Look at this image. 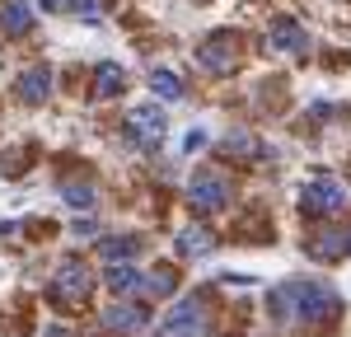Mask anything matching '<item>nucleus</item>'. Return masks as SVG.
Listing matches in <instances>:
<instances>
[{"label":"nucleus","mask_w":351,"mask_h":337,"mask_svg":"<svg viewBox=\"0 0 351 337\" xmlns=\"http://www.w3.org/2000/svg\"><path fill=\"white\" fill-rule=\"evenodd\" d=\"M271 314L281 323H328L337 314V290L328 281H281L271 290Z\"/></svg>","instance_id":"obj_1"},{"label":"nucleus","mask_w":351,"mask_h":337,"mask_svg":"<svg viewBox=\"0 0 351 337\" xmlns=\"http://www.w3.org/2000/svg\"><path fill=\"white\" fill-rule=\"evenodd\" d=\"M342 201H347V188H342V178H314V183H304L300 188V211L304 216H337L342 211Z\"/></svg>","instance_id":"obj_2"},{"label":"nucleus","mask_w":351,"mask_h":337,"mask_svg":"<svg viewBox=\"0 0 351 337\" xmlns=\"http://www.w3.org/2000/svg\"><path fill=\"white\" fill-rule=\"evenodd\" d=\"M230 197H234V188H230V178H220V173H197L188 183V206L197 216H211L220 206H230Z\"/></svg>","instance_id":"obj_3"},{"label":"nucleus","mask_w":351,"mask_h":337,"mask_svg":"<svg viewBox=\"0 0 351 337\" xmlns=\"http://www.w3.org/2000/svg\"><path fill=\"white\" fill-rule=\"evenodd\" d=\"M89 290H94V281H89V267H84L80 258H66V262L56 267L52 295L61 300V305H84V300H89Z\"/></svg>","instance_id":"obj_4"},{"label":"nucleus","mask_w":351,"mask_h":337,"mask_svg":"<svg viewBox=\"0 0 351 337\" xmlns=\"http://www.w3.org/2000/svg\"><path fill=\"white\" fill-rule=\"evenodd\" d=\"M202 328H206V305H202V295H188L169 309L160 337H202Z\"/></svg>","instance_id":"obj_5"},{"label":"nucleus","mask_w":351,"mask_h":337,"mask_svg":"<svg viewBox=\"0 0 351 337\" xmlns=\"http://www.w3.org/2000/svg\"><path fill=\"white\" fill-rule=\"evenodd\" d=\"M197 61H202L206 71H216V75H230V71L239 66V38H234V33H216V38H206L202 52H197Z\"/></svg>","instance_id":"obj_6"},{"label":"nucleus","mask_w":351,"mask_h":337,"mask_svg":"<svg viewBox=\"0 0 351 337\" xmlns=\"http://www.w3.org/2000/svg\"><path fill=\"white\" fill-rule=\"evenodd\" d=\"M127 132H132V140L136 145H160L164 140V132H169V122H164V112L155 108V103H145V108H136L132 117H127Z\"/></svg>","instance_id":"obj_7"},{"label":"nucleus","mask_w":351,"mask_h":337,"mask_svg":"<svg viewBox=\"0 0 351 337\" xmlns=\"http://www.w3.org/2000/svg\"><path fill=\"white\" fill-rule=\"evenodd\" d=\"M309 258H328V262H337V258H347L351 253V229H324V234H314L309 244H304Z\"/></svg>","instance_id":"obj_8"},{"label":"nucleus","mask_w":351,"mask_h":337,"mask_svg":"<svg viewBox=\"0 0 351 337\" xmlns=\"http://www.w3.org/2000/svg\"><path fill=\"white\" fill-rule=\"evenodd\" d=\"M145 323H150V314H145L141 305H112L108 314H104V328H112V333H127V337L145 333Z\"/></svg>","instance_id":"obj_9"},{"label":"nucleus","mask_w":351,"mask_h":337,"mask_svg":"<svg viewBox=\"0 0 351 337\" xmlns=\"http://www.w3.org/2000/svg\"><path fill=\"white\" fill-rule=\"evenodd\" d=\"M216 155L220 160H253V155H263V145L253 132H230V136L216 140Z\"/></svg>","instance_id":"obj_10"},{"label":"nucleus","mask_w":351,"mask_h":337,"mask_svg":"<svg viewBox=\"0 0 351 337\" xmlns=\"http://www.w3.org/2000/svg\"><path fill=\"white\" fill-rule=\"evenodd\" d=\"M47 94H52V71H47V66H28L24 75H19V99L43 103Z\"/></svg>","instance_id":"obj_11"},{"label":"nucleus","mask_w":351,"mask_h":337,"mask_svg":"<svg viewBox=\"0 0 351 337\" xmlns=\"http://www.w3.org/2000/svg\"><path fill=\"white\" fill-rule=\"evenodd\" d=\"M271 42H276L281 52H295V56L309 47V38H304V28H300L295 19H276V24H271Z\"/></svg>","instance_id":"obj_12"},{"label":"nucleus","mask_w":351,"mask_h":337,"mask_svg":"<svg viewBox=\"0 0 351 337\" xmlns=\"http://www.w3.org/2000/svg\"><path fill=\"white\" fill-rule=\"evenodd\" d=\"M0 28H5V33H28V28H33V10H28V0H10V5L0 10Z\"/></svg>","instance_id":"obj_13"},{"label":"nucleus","mask_w":351,"mask_h":337,"mask_svg":"<svg viewBox=\"0 0 351 337\" xmlns=\"http://www.w3.org/2000/svg\"><path fill=\"white\" fill-rule=\"evenodd\" d=\"M108 290H112V295H141V272H136V267H122V262H112V267H108Z\"/></svg>","instance_id":"obj_14"},{"label":"nucleus","mask_w":351,"mask_h":337,"mask_svg":"<svg viewBox=\"0 0 351 337\" xmlns=\"http://www.w3.org/2000/svg\"><path fill=\"white\" fill-rule=\"evenodd\" d=\"M206 249H211V234H206L202 225H188V229H178V258H202Z\"/></svg>","instance_id":"obj_15"},{"label":"nucleus","mask_w":351,"mask_h":337,"mask_svg":"<svg viewBox=\"0 0 351 337\" xmlns=\"http://www.w3.org/2000/svg\"><path fill=\"white\" fill-rule=\"evenodd\" d=\"M94 84H99V94H104V99H117V94H122V84H127V75H122V66H117V61H108V66H99Z\"/></svg>","instance_id":"obj_16"},{"label":"nucleus","mask_w":351,"mask_h":337,"mask_svg":"<svg viewBox=\"0 0 351 337\" xmlns=\"http://www.w3.org/2000/svg\"><path fill=\"white\" fill-rule=\"evenodd\" d=\"M150 89H155V94H160V99H169V103H173V99H183V94H188V89H183V80H178V75H173V71H150Z\"/></svg>","instance_id":"obj_17"},{"label":"nucleus","mask_w":351,"mask_h":337,"mask_svg":"<svg viewBox=\"0 0 351 337\" xmlns=\"http://www.w3.org/2000/svg\"><path fill=\"white\" fill-rule=\"evenodd\" d=\"M99 253H104V262H127V258L136 253V239L112 234V239H104V244H99Z\"/></svg>","instance_id":"obj_18"},{"label":"nucleus","mask_w":351,"mask_h":337,"mask_svg":"<svg viewBox=\"0 0 351 337\" xmlns=\"http://www.w3.org/2000/svg\"><path fill=\"white\" fill-rule=\"evenodd\" d=\"M61 197H66L71 206H80V211L94 206V188H89V183H61Z\"/></svg>","instance_id":"obj_19"},{"label":"nucleus","mask_w":351,"mask_h":337,"mask_svg":"<svg viewBox=\"0 0 351 337\" xmlns=\"http://www.w3.org/2000/svg\"><path fill=\"white\" fill-rule=\"evenodd\" d=\"M61 5L80 19H104V0H61Z\"/></svg>","instance_id":"obj_20"},{"label":"nucleus","mask_w":351,"mask_h":337,"mask_svg":"<svg viewBox=\"0 0 351 337\" xmlns=\"http://www.w3.org/2000/svg\"><path fill=\"white\" fill-rule=\"evenodd\" d=\"M145 290H150V295H169V290H173V272H169V267H155Z\"/></svg>","instance_id":"obj_21"},{"label":"nucleus","mask_w":351,"mask_h":337,"mask_svg":"<svg viewBox=\"0 0 351 337\" xmlns=\"http://www.w3.org/2000/svg\"><path fill=\"white\" fill-rule=\"evenodd\" d=\"M56 5H61V0H43V10H56Z\"/></svg>","instance_id":"obj_22"}]
</instances>
